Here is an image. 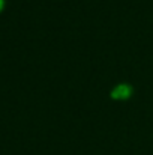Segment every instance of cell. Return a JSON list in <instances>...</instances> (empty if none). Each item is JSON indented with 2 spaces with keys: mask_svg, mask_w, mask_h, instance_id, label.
<instances>
[{
  "mask_svg": "<svg viewBox=\"0 0 153 155\" xmlns=\"http://www.w3.org/2000/svg\"><path fill=\"white\" fill-rule=\"evenodd\" d=\"M132 94H134V89H132L131 84H128V83H119V84L114 86V89L111 91L110 97L113 100H116V101H126V100H129L132 97Z\"/></svg>",
  "mask_w": 153,
  "mask_h": 155,
  "instance_id": "cell-1",
  "label": "cell"
},
{
  "mask_svg": "<svg viewBox=\"0 0 153 155\" xmlns=\"http://www.w3.org/2000/svg\"><path fill=\"white\" fill-rule=\"evenodd\" d=\"M3 8H5V0H0V12L3 11Z\"/></svg>",
  "mask_w": 153,
  "mask_h": 155,
  "instance_id": "cell-2",
  "label": "cell"
}]
</instances>
